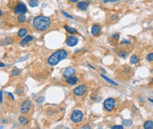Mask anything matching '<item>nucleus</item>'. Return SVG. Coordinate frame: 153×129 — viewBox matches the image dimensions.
<instances>
[{
  "mask_svg": "<svg viewBox=\"0 0 153 129\" xmlns=\"http://www.w3.org/2000/svg\"><path fill=\"white\" fill-rule=\"evenodd\" d=\"M50 25H51V19L44 15H39L36 17L33 20V27H35V29L40 32L46 31L50 27Z\"/></svg>",
  "mask_w": 153,
  "mask_h": 129,
  "instance_id": "f257e3e1",
  "label": "nucleus"
},
{
  "mask_svg": "<svg viewBox=\"0 0 153 129\" xmlns=\"http://www.w3.org/2000/svg\"><path fill=\"white\" fill-rule=\"evenodd\" d=\"M67 55H68L67 51L65 50V49H60V50H58L53 53L52 55L48 58L47 62H48L50 65L55 66V65H57L58 63H59L62 60L66 59V58L67 57Z\"/></svg>",
  "mask_w": 153,
  "mask_h": 129,
  "instance_id": "f03ea898",
  "label": "nucleus"
},
{
  "mask_svg": "<svg viewBox=\"0 0 153 129\" xmlns=\"http://www.w3.org/2000/svg\"><path fill=\"white\" fill-rule=\"evenodd\" d=\"M70 118H71L72 122H74V124L81 123V122L82 121V119H83V113H82V111H81V110L76 109V110L73 111V113H71Z\"/></svg>",
  "mask_w": 153,
  "mask_h": 129,
  "instance_id": "7ed1b4c3",
  "label": "nucleus"
},
{
  "mask_svg": "<svg viewBox=\"0 0 153 129\" xmlns=\"http://www.w3.org/2000/svg\"><path fill=\"white\" fill-rule=\"evenodd\" d=\"M31 107H32V102L29 99H26L21 103L20 106V111L22 114H27L31 110Z\"/></svg>",
  "mask_w": 153,
  "mask_h": 129,
  "instance_id": "20e7f679",
  "label": "nucleus"
},
{
  "mask_svg": "<svg viewBox=\"0 0 153 129\" xmlns=\"http://www.w3.org/2000/svg\"><path fill=\"white\" fill-rule=\"evenodd\" d=\"M116 105V100L113 98H109L105 100L104 102V107L107 111H111L114 109Z\"/></svg>",
  "mask_w": 153,
  "mask_h": 129,
  "instance_id": "39448f33",
  "label": "nucleus"
},
{
  "mask_svg": "<svg viewBox=\"0 0 153 129\" xmlns=\"http://www.w3.org/2000/svg\"><path fill=\"white\" fill-rule=\"evenodd\" d=\"M27 12V8L24 3L20 2L14 7V13L15 14H25Z\"/></svg>",
  "mask_w": 153,
  "mask_h": 129,
  "instance_id": "423d86ee",
  "label": "nucleus"
},
{
  "mask_svg": "<svg viewBox=\"0 0 153 129\" xmlns=\"http://www.w3.org/2000/svg\"><path fill=\"white\" fill-rule=\"evenodd\" d=\"M87 90H88L87 86L84 85V84H81V85L77 86L76 88H74L73 92H74V94L75 96L81 97V96H83L84 94L86 93V92H87Z\"/></svg>",
  "mask_w": 153,
  "mask_h": 129,
  "instance_id": "0eeeda50",
  "label": "nucleus"
},
{
  "mask_svg": "<svg viewBox=\"0 0 153 129\" xmlns=\"http://www.w3.org/2000/svg\"><path fill=\"white\" fill-rule=\"evenodd\" d=\"M79 41V40H78V38L76 37V36H74V35H70V36H68L67 39H66V45L67 46H69V47H74V46H76L77 45V43H78Z\"/></svg>",
  "mask_w": 153,
  "mask_h": 129,
  "instance_id": "6e6552de",
  "label": "nucleus"
},
{
  "mask_svg": "<svg viewBox=\"0 0 153 129\" xmlns=\"http://www.w3.org/2000/svg\"><path fill=\"white\" fill-rule=\"evenodd\" d=\"M74 73H75V68L74 67H68L65 70V71L63 73V76H64L65 78H66V77L74 76Z\"/></svg>",
  "mask_w": 153,
  "mask_h": 129,
  "instance_id": "1a4fd4ad",
  "label": "nucleus"
},
{
  "mask_svg": "<svg viewBox=\"0 0 153 129\" xmlns=\"http://www.w3.org/2000/svg\"><path fill=\"white\" fill-rule=\"evenodd\" d=\"M101 33V27L99 25H93L91 27V34L94 36H98Z\"/></svg>",
  "mask_w": 153,
  "mask_h": 129,
  "instance_id": "9d476101",
  "label": "nucleus"
},
{
  "mask_svg": "<svg viewBox=\"0 0 153 129\" xmlns=\"http://www.w3.org/2000/svg\"><path fill=\"white\" fill-rule=\"evenodd\" d=\"M66 83H67L68 84H70V85H74V84H76V83H78L79 78H78L77 76H69V77H66Z\"/></svg>",
  "mask_w": 153,
  "mask_h": 129,
  "instance_id": "9b49d317",
  "label": "nucleus"
},
{
  "mask_svg": "<svg viewBox=\"0 0 153 129\" xmlns=\"http://www.w3.org/2000/svg\"><path fill=\"white\" fill-rule=\"evenodd\" d=\"M77 8H78L79 10H81V11H85L88 9V7H89V3L86 1H81V2H77Z\"/></svg>",
  "mask_w": 153,
  "mask_h": 129,
  "instance_id": "f8f14e48",
  "label": "nucleus"
},
{
  "mask_svg": "<svg viewBox=\"0 0 153 129\" xmlns=\"http://www.w3.org/2000/svg\"><path fill=\"white\" fill-rule=\"evenodd\" d=\"M34 39V37L32 35H26L25 37H23V39L21 40V41L20 42V46H25L26 44H27L29 41H31Z\"/></svg>",
  "mask_w": 153,
  "mask_h": 129,
  "instance_id": "ddd939ff",
  "label": "nucleus"
},
{
  "mask_svg": "<svg viewBox=\"0 0 153 129\" xmlns=\"http://www.w3.org/2000/svg\"><path fill=\"white\" fill-rule=\"evenodd\" d=\"M13 41H14V40L12 37H7V38L4 39V40H2L1 45H2V46H8V45L12 44Z\"/></svg>",
  "mask_w": 153,
  "mask_h": 129,
  "instance_id": "4468645a",
  "label": "nucleus"
},
{
  "mask_svg": "<svg viewBox=\"0 0 153 129\" xmlns=\"http://www.w3.org/2000/svg\"><path fill=\"white\" fill-rule=\"evenodd\" d=\"M64 28L66 29V31L68 33H70V34H77V33H78V32H77L76 29L73 28V27H69V25H66L64 27Z\"/></svg>",
  "mask_w": 153,
  "mask_h": 129,
  "instance_id": "2eb2a0df",
  "label": "nucleus"
},
{
  "mask_svg": "<svg viewBox=\"0 0 153 129\" xmlns=\"http://www.w3.org/2000/svg\"><path fill=\"white\" fill-rule=\"evenodd\" d=\"M27 34V30L24 28V27H22V28H20L18 31L17 35H18V37H20V38H23V37H25Z\"/></svg>",
  "mask_w": 153,
  "mask_h": 129,
  "instance_id": "dca6fc26",
  "label": "nucleus"
},
{
  "mask_svg": "<svg viewBox=\"0 0 153 129\" xmlns=\"http://www.w3.org/2000/svg\"><path fill=\"white\" fill-rule=\"evenodd\" d=\"M19 122H20V124L22 125V126H26V125L29 124V119L26 117H24V116H20V117H19Z\"/></svg>",
  "mask_w": 153,
  "mask_h": 129,
  "instance_id": "f3484780",
  "label": "nucleus"
},
{
  "mask_svg": "<svg viewBox=\"0 0 153 129\" xmlns=\"http://www.w3.org/2000/svg\"><path fill=\"white\" fill-rule=\"evenodd\" d=\"M140 61V58L137 55H133L132 56L130 57V62L132 64H137Z\"/></svg>",
  "mask_w": 153,
  "mask_h": 129,
  "instance_id": "a211bd4d",
  "label": "nucleus"
},
{
  "mask_svg": "<svg viewBox=\"0 0 153 129\" xmlns=\"http://www.w3.org/2000/svg\"><path fill=\"white\" fill-rule=\"evenodd\" d=\"M100 76H102L103 78H104L105 80L106 81V82H108V83H110V84H112V85H113V86H118V83H115V82H114V81L111 80V79H110V78H108V77H107V76H105L104 74H100Z\"/></svg>",
  "mask_w": 153,
  "mask_h": 129,
  "instance_id": "6ab92c4d",
  "label": "nucleus"
},
{
  "mask_svg": "<svg viewBox=\"0 0 153 129\" xmlns=\"http://www.w3.org/2000/svg\"><path fill=\"white\" fill-rule=\"evenodd\" d=\"M144 129H152L153 128V121L152 120H148L144 123L143 126Z\"/></svg>",
  "mask_w": 153,
  "mask_h": 129,
  "instance_id": "aec40b11",
  "label": "nucleus"
},
{
  "mask_svg": "<svg viewBox=\"0 0 153 129\" xmlns=\"http://www.w3.org/2000/svg\"><path fill=\"white\" fill-rule=\"evenodd\" d=\"M17 19H18V22L20 23V24H23V23H25L26 19H27V18H26V15L25 14H19L18 18H17Z\"/></svg>",
  "mask_w": 153,
  "mask_h": 129,
  "instance_id": "412c9836",
  "label": "nucleus"
},
{
  "mask_svg": "<svg viewBox=\"0 0 153 129\" xmlns=\"http://www.w3.org/2000/svg\"><path fill=\"white\" fill-rule=\"evenodd\" d=\"M29 5L30 7H32V8L36 7V6H38V5H39V1H38V0H29Z\"/></svg>",
  "mask_w": 153,
  "mask_h": 129,
  "instance_id": "4be33fe9",
  "label": "nucleus"
},
{
  "mask_svg": "<svg viewBox=\"0 0 153 129\" xmlns=\"http://www.w3.org/2000/svg\"><path fill=\"white\" fill-rule=\"evenodd\" d=\"M20 70H18V68H14V70H12V76H19L20 75Z\"/></svg>",
  "mask_w": 153,
  "mask_h": 129,
  "instance_id": "5701e85b",
  "label": "nucleus"
},
{
  "mask_svg": "<svg viewBox=\"0 0 153 129\" xmlns=\"http://www.w3.org/2000/svg\"><path fill=\"white\" fill-rule=\"evenodd\" d=\"M123 126H130L131 125H132V121L131 120H128V119H123Z\"/></svg>",
  "mask_w": 153,
  "mask_h": 129,
  "instance_id": "b1692460",
  "label": "nucleus"
},
{
  "mask_svg": "<svg viewBox=\"0 0 153 129\" xmlns=\"http://www.w3.org/2000/svg\"><path fill=\"white\" fill-rule=\"evenodd\" d=\"M127 55H128V52H127V51L122 50V51H120V52H119V56H120V57L125 58Z\"/></svg>",
  "mask_w": 153,
  "mask_h": 129,
  "instance_id": "393cba45",
  "label": "nucleus"
},
{
  "mask_svg": "<svg viewBox=\"0 0 153 129\" xmlns=\"http://www.w3.org/2000/svg\"><path fill=\"white\" fill-rule=\"evenodd\" d=\"M44 101V97H39V98L36 99V103H37V104H42Z\"/></svg>",
  "mask_w": 153,
  "mask_h": 129,
  "instance_id": "a878e982",
  "label": "nucleus"
},
{
  "mask_svg": "<svg viewBox=\"0 0 153 129\" xmlns=\"http://www.w3.org/2000/svg\"><path fill=\"white\" fill-rule=\"evenodd\" d=\"M147 61L148 62H150L153 61V54L152 53L149 54V55H147Z\"/></svg>",
  "mask_w": 153,
  "mask_h": 129,
  "instance_id": "bb28decb",
  "label": "nucleus"
},
{
  "mask_svg": "<svg viewBox=\"0 0 153 129\" xmlns=\"http://www.w3.org/2000/svg\"><path fill=\"white\" fill-rule=\"evenodd\" d=\"M62 13H63V15L65 17H66V18H69V19H74V17L72 16V15L68 14L66 12H64V11H62Z\"/></svg>",
  "mask_w": 153,
  "mask_h": 129,
  "instance_id": "cd10ccee",
  "label": "nucleus"
},
{
  "mask_svg": "<svg viewBox=\"0 0 153 129\" xmlns=\"http://www.w3.org/2000/svg\"><path fill=\"white\" fill-rule=\"evenodd\" d=\"M23 91H24L23 88H19V89L16 91V94H18V95H21V94L23 93Z\"/></svg>",
  "mask_w": 153,
  "mask_h": 129,
  "instance_id": "c85d7f7f",
  "label": "nucleus"
},
{
  "mask_svg": "<svg viewBox=\"0 0 153 129\" xmlns=\"http://www.w3.org/2000/svg\"><path fill=\"white\" fill-rule=\"evenodd\" d=\"M124 126H123V125L122 126H120V125H118V126H112V129H122Z\"/></svg>",
  "mask_w": 153,
  "mask_h": 129,
  "instance_id": "c756f323",
  "label": "nucleus"
},
{
  "mask_svg": "<svg viewBox=\"0 0 153 129\" xmlns=\"http://www.w3.org/2000/svg\"><path fill=\"white\" fill-rule=\"evenodd\" d=\"M112 37H113V39H114V40H119V38H120V36H119V34H118V33H113Z\"/></svg>",
  "mask_w": 153,
  "mask_h": 129,
  "instance_id": "7c9ffc66",
  "label": "nucleus"
},
{
  "mask_svg": "<svg viewBox=\"0 0 153 129\" xmlns=\"http://www.w3.org/2000/svg\"><path fill=\"white\" fill-rule=\"evenodd\" d=\"M130 43V40H121V44H129Z\"/></svg>",
  "mask_w": 153,
  "mask_h": 129,
  "instance_id": "2f4dec72",
  "label": "nucleus"
},
{
  "mask_svg": "<svg viewBox=\"0 0 153 129\" xmlns=\"http://www.w3.org/2000/svg\"><path fill=\"white\" fill-rule=\"evenodd\" d=\"M3 101V91H0V102Z\"/></svg>",
  "mask_w": 153,
  "mask_h": 129,
  "instance_id": "473e14b6",
  "label": "nucleus"
},
{
  "mask_svg": "<svg viewBox=\"0 0 153 129\" xmlns=\"http://www.w3.org/2000/svg\"><path fill=\"white\" fill-rule=\"evenodd\" d=\"M114 19H118V16H117V15H113V16H112V20L114 21Z\"/></svg>",
  "mask_w": 153,
  "mask_h": 129,
  "instance_id": "72a5a7b5",
  "label": "nucleus"
},
{
  "mask_svg": "<svg viewBox=\"0 0 153 129\" xmlns=\"http://www.w3.org/2000/svg\"><path fill=\"white\" fill-rule=\"evenodd\" d=\"M7 95H9V96L11 97V98H12V99H14V97H13V95H12V93H10V92H8Z\"/></svg>",
  "mask_w": 153,
  "mask_h": 129,
  "instance_id": "f704fd0d",
  "label": "nucleus"
},
{
  "mask_svg": "<svg viewBox=\"0 0 153 129\" xmlns=\"http://www.w3.org/2000/svg\"><path fill=\"white\" fill-rule=\"evenodd\" d=\"M27 58H29V57H25V58H21V59L20 60V61H19V62H21V61H25V60H27Z\"/></svg>",
  "mask_w": 153,
  "mask_h": 129,
  "instance_id": "c9c22d12",
  "label": "nucleus"
},
{
  "mask_svg": "<svg viewBox=\"0 0 153 129\" xmlns=\"http://www.w3.org/2000/svg\"><path fill=\"white\" fill-rule=\"evenodd\" d=\"M5 63H3V62H0V68H2V67H5Z\"/></svg>",
  "mask_w": 153,
  "mask_h": 129,
  "instance_id": "e433bc0d",
  "label": "nucleus"
},
{
  "mask_svg": "<svg viewBox=\"0 0 153 129\" xmlns=\"http://www.w3.org/2000/svg\"><path fill=\"white\" fill-rule=\"evenodd\" d=\"M81 128H88V129H89L90 128V126H88V125H87V126H82V127H81Z\"/></svg>",
  "mask_w": 153,
  "mask_h": 129,
  "instance_id": "4c0bfd02",
  "label": "nucleus"
},
{
  "mask_svg": "<svg viewBox=\"0 0 153 129\" xmlns=\"http://www.w3.org/2000/svg\"><path fill=\"white\" fill-rule=\"evenodd\" d=\"M72 3H77V2H79V0H70Z\"/></svg>",
  "mask_w": 153,
  "mask_h": 129,
  "instance_id": "58836bf2",
  "label": "nucleus"
},
{
  "mask_svg": "<svg viewBox=\"0 0 153 129\" xmlns=\"http://www.w3.org/2000/svg\"><path fill=\"white\" fill-rule=\"evenodd\" d=\"M108 2H111V0H104V3H108Z\"/></svg>",
  "mask_w": 153,
  "mask_h": 129,
  "instance_id": "ea45409f",
  "label": "nucleus"
},
{
  "mask_svg": "<svg viewBox=\"0 0 153 129\" xmlns=\"http://www.w3.org/2000/svg\"><path fill=\"white\" fill-rule=\"evenodd\" d=\"M100 70H102V71H103V72H104V73H105V72H106V71H105V70H104V68H100Z\"/></svg>",
  "mask_w": 153,
  "mask_h": 129,
  "instance_id": "a19ab883",
  "label": "nucleus"
},
{
  "mask_svg": "<svg viewBox=\"0 0 153 129\" xmlns=\"http://www.w3.org/2000/svg\"><path fill=\"white\" fill-rule=\"evenodd\" d=\"M89 67L91 68H93V70H95V68H94V67H93V66H92V65H90V64H89Z\"/></svg>",
  "mask_w": 153,
  "mask_h": 129,
  "instance_id": "79ce46f5",
  "label": "nucleus"
},
{
  "mask_svg": "<svg viewBox=\"0 0 153 129\" xmlns=\"http://www.w3.org/2000/svg\"><path fill=\"white\" fill-rule=\"evenodd\" d=\"M117 1H120V0H111V2H117Z\"/></svg>",
  "mask_w": 153,
  "mask_h": 129,
  "instance_id": "37998d69",
  "label": "nucleus"
},
{
  "mask_svg": "<svg viewBox=\"0 0 153 129\" xmlns=\"http://www.w3.org/2000/svg\"><path fill=\"white\" fill-rule=\"evenodd\" d=\"M6 121H7V120H6V119H3V121H2V122H3V123H5Z\"/></svg>",
  "mask_w": 153,
  "mask_h": 129,
  "instance_id": "c03bdc74",
  "label": "nucleus"
},
{
  "mask_svg": "<svg viewBox=\"0 0 153 129\" xmlns=\"http://www.w3.org/2000/svg\"><path fill=\"white\" fill-rule=\"evenodd\" d=\"M149 100H150V102H151V103L153 102V100L151 99V98H149Z\"/></svg>",
  "mask_w": 153,
  "mask_h": 129,
  "instance_id": "a18cd8bd",
  "label": "nucleus"
},
{
  "mask_svg": "<svg viewBox=\"0 0 153 129\" xmlns=\"http://www.w3.org/2000/svg\"><path fill=\"white\" fill-rule=\"evenodd\" d=\"M1 16H2V11L0 10V17H1Z\"/></svg>",
  "mask_w": 153,
  "mask_h": 129,
  "instance_id": "49530a36",
  "label": "nucleus"
},
{
  "mask_svg": "<svg viewBox=\"0 0 153 129\" xmlns=\"http://www.w3.org/2000/svg\"><path fill=\"white\" fill-rule=\"evenodd\" d=\"M95 1H98V0H95Z\"/></svg>",
  "mask_w": 153,
  "mask_h": 129,
  "instance_id": "de8ad7c7",
  "label": "nucleus"
}]
</instances>
